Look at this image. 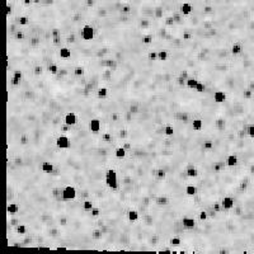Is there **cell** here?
I'll list each match as a JSON object with an SVG mask.
<instances>
[{
	"label": "cell",
	"mask_w": 254,
	"mask_h": 254,
	"mask_svg": "<svg viewBox=\"0 0 254 254\" xmlns=\"http://www.w3.org/2000/svg\"><path fill=\"white\" fill-rule=\"evenodd\" d=\"M226 126H228V122H226V119L224 117H220L215 121V127L217 131H225Z\"/></svg>",
	"instance_id": "obj_10"
},
{
	"label": "cell",
	"mask_w": 254,
	"mask_h": 254,
	"mask_svg": "<svg viewBox=\"0 0 254 254\" xmlns=\"http://www.w3.org/2000/svg\"><path fill=\"white\" fill-rule=\"evenodd\" d=\"M205 89H206V85H205L203 83H201V82H198V84H197V86H196V90H197L198 93H203Z\"/></svg>",
	"instance_id": "obj_30"
},
{
	"label": "cell",
	"mask_w": 254,
	"mask_h": 254,
	"mask_svg": "<svg viewBox=\"0 0 254 254\" xmlns=\"http://www.w3.org/2000/svg\"><path fill=\"white\" fill-rule=\"evenodd\" d=\"M226 165L229 166V168H235V166L239 165V156L236 154H229L228 156H226Z\"/></svg>",
	"instance_id": "obj_4"
},
{
	"label": "cell",
	"mask_w": 254,
	"mask_h": 254,
	"mask_svg": "<svg viewBox=\"0 0 254 254\" xmlns=\"http://www.w3.org/2000/svg\"><path fill=\"white\" fill-rule=\"evenodd\" d=\"M244 51V47H243V43L242 42H234L232 46H231V55L232 56H239L242 55V52Z\"/></svg>",
	"instance_id": "obj_7"
},
{
	"label": "cell",
	"mask_w": 254,
	"mask_h": 254,
	"mask_svg": "<svg viewBox=\"0 0 254 254\" xmlns=\"http://www.w3.org/2000/svg\"><path fill=\"white\" fill-rule=\"evenodd\" d=\"M32 2H35V3H38V2H39V0H32Z\"/></svg>",
	"instance_id": "obj_50"
},
{
	"label": "cell",
	"mask_w": 254,
	"mask_h": 254,
	"mask_svg": "<svg viewBox=\"0 0 254 254\" xmlns=\"http://www.w3.org/2000/svg\"><path fill=\"white\" fill-rule=\"evenodd\" d=\"M156 203H158V205H168V198L160 196V197L156 198Z\"/></svg>",
	"instance_id": "obj_28"
},
{
	"label": "cell",
	"mask_w": 254,
	"mask_h": 254,
	"mask_svg": "<svg viewBox=\"0 0 254 254\" xmlns=\"http://www.w3.org/2000/svg\"><path fill=\"white\" fill-rule=\"evenodd\" d=\"M64 121L65 123L68 125V126H74L76 123V115L74 112H69V113H66V116L64 118Z\"/></svg>",
	"instance_id": "obj_9"
},
{
	"label": "cell",
	"mask_w": 254,
	"mask_h": 254,
	"mask_svg": "<svg viewBox=\"0 0 254 254\" xmlns=\"http://www.w3.org/2000/svg\"><path fill=\"white\" fill-rule=\"evenodd\" d=\"M90 211H92V215L94 216V217L99 216V210H98V209H94V207H93V209H92Z\"/></svg>",
	"instance_id": "obj_41"
},
{
	"label": "cell",
	"mask_w": 254,
	"mask_h": 254,
	"mask_svg": "<svg viewBox=\"0 0 254 254\" xmlns=\"http://www.w3.org/2000/svg\"><path fill=\"white\" fill-rule=\"evenodd\" d=\"M185 174H187V177H189V178H195V177L198 175V172L196 169V166H189V168L187 169Z\"/></svg>",
	"instance_id": "obj_14"
},
{
	"label": "cell",
	"mask_w": 254,
	"mask_h": 254,
	"mask_svg": "<svg viewBox=\"0 0 254 254\" xmlns=\"http://www.w3.org/2000/svg\"><path fill=\"white\" fill-rule=\"evenodd\" d=\"M93 37H94V29L90 25H85L83 28V39L90 41V39H93Z\"/></svg>",
	"instance_id": "obj_8"
},
{
	"label": "cell",
	"mask_w": 254,
	"mask_h": 254,
	"mask_svg": "<svg viewBox=\"0 0 254 254\" xmlns=\"http://www.w3.org/2000/svg\"><path fill=\"white\" fill-rule=\"evenodd\" d=\"M42 72V66H37V68L35 69V74L36 75H39Z\"/></svg>",
	"instance_id": "obj_43"
},
{
	"label": "cell",
	"mask_w": 254,
	"mask_h": 254,
	"mask_svg": "<svg viewBox=\"0 0 254 254\" xmlns=\"http://www.w3.org/2000/svg\"><path fill=\"white\" fill-rule=\"evenodd\" d=\"M105 183L111 189H117L118 188V180H117V173L115 170L109 169L105 173Z\"/></svg>",
	"instance_id": "obj_1"
},
{
	"label": "cell",
	"mask_w": 254,
	"mask_h": 254,
	"mask_svg": "<svg viewBox=\"0 0 254 254\" xmlns=\"http://www.w3.org/2000/svg\"><path fill=\"white\" fill-rule=\"evenodd\" d=\"M21 79H22V72L21 71H15L14 72V76L12 78V84L13 85H18L19 82H21Z\"/></svg>",
	"instance_id": "obj_15"
},
{
	"label": "cell",
	"mask_w": 254,
	"mask_h": 254,
	"mask_svg": "<svg viewBox=\"0 0 254 254\" xmlns=\"http://www.w3.org/2000/svg\"><path fill=\"white\" fill-rule=\"evenodd\" d=\"M221 205L224 207V210L231 211L234 209V206H235V198H234L232 196H225L221 199Z\"/></svg>",
	"instance_id": "obj_3"
},
{
	"label": "cell",
	"mask_w": 254,
	"mask_h": 254,
	"mask_svg": "<svg viewBox=\"0 0 254 254\" xmlns=\"http://www.w3.org/2000/svg\"><path fill=\"white\" fill-rule=\"evenodd\" d=\"M42 170L45 172V173H51L52 170H53V165L51 164V163H43L42 164Z\"/></svg>",
	"instance_id": "obj_22"
},
{
	"label": "cell",
	"mask_w": 254,
	"mask_h": 254,
	"mask_svg": "<svg viewBox=\"0 0 254 254\" xmlns=\"http://www.w3.org/2000/svg\"><path fill=\"white\" fill-rule=\"evenodd\" d=\"M19 22H21V24H27L28 23V19H27L25 17H22L21 19H19Z\"/></svg>",
	"instance_id": "obj_44"
},
{
	"label": "cell",
	"mask_w": 254,
	"mask_h": 254,
	"mask_svg": "<svg viewBox=\"0 0 254 254\" xmlns=\"http://www.w3.org/2000/svg\"><path fill=\"white\" fill-rule=\"evenodd\" d=\"M137 219H139V213L136 211H130L129 212V220L130 221H136Z\"/></svg>",
	"instance_id": "obj_25"
},
{
	"label": "cell",
	"mask_w": 254,
	"mask_h": 254,
	"mask_svg": "<svg viewBox=\"0 0 254 254\" xmlns=\"http://www.w3.org/2000/svg\"><path fill=\"white\" fill-rule=\"evenodd\" d=\"M185 84H187V86H188L189 89H196V86H197V84H198V80L193 79V78H191V79H187Z\"/></svg>",
	"instance_id": "obj_16"
},
{
	"label": "cell",
	"mask_w": 254,
	"mask_h": 254,
	"mask_svg": "<svg viewBox=\"0 0 254 254\" xmlns=\"http://www.w3.org/2000/svg\"><path fill=\"white\" fill-rule=\"evenodd\" d=\"M17 38H23V33L22 32H17Z\"/></svg>",
	"instance_id": "obj_46"
},
{
	"label": "cell",
	"mask_w": 254,
	"mask_h": 254,
	"mask_svg": "<svg viewBox=\"0 0 254 254\" xmlns=\"http://www.w3.org/2000/svg\"><path fill=\"white\" fill-rule=\"evenodd\" d=\"M83 209H84L85 211H90V210L93 209V203H92L90 201H85V202L83 203Z\"/></svg>",
	"instance_id": "obj_31"
},
{
	"label": "cell",
	"mask_w": 254,
	"mask_h": 254,
	"mask_svg": "<svg viewBox=\"0 0 254 254\" xmlns=\"http://www.w3.org/2000/svg\"><path fill=\"white\" fill-rule=\"evenodd\" d=\"M48 71L51 72V74H56V72H57V66L56 65H50L48 66Z\"/></svg>",
	"instance_id": "obj_34"
},
{
	"label": "cell",
	"mask_w": 254,
	"mask_h": 254,
	"mask_svg": "<svg viewBox=\"0 0 254 254\" xmlns=\"http://www.w3.org/2000/svg\"><path fill=\"white\" fill-rule=\"evenodd\" d=\"M89 129L93 132H98L101 130V121L99 119H92V121H89Z\"/></svg>",
	"instance_id": "obj_12"
},
{
	"label": "cell",
	"mask_w": 254,
	"mask_h": 254,
	"mask_svg": "<svg viewBox=\"0 0 254 254\" xmlns=\"http://www.w3.org/2000/svg\"><path fill=\"white\" fill-rule=\"evenodd\" d=\"M151 41H152V37H151V36H145V37L142 38V42L146 43V45H149Z\"/></svg>",
	"instance_id": "obj_38"
},
{
	"label": "cell",
	"mask_w": 254,
	"mask_h": 254,
	"mask_svg": "<svg viewBox=\"0 0 254 254\" xmlns=\"http://www.w3.org/2000/svg\"><path fill=\"white\" fill-rule=\"evenodd\" d=\"M226 98H228V94H226V92H224V90H216L213 93V101L217 104L224 103L226 101Z\"/></svg>",
	"instance_id": "obj_5"
},
{
	"label": "cell",
	"mask_w": 254,
	"mask_h": 254,
	"mask_svg": "<svg viewBox=\"0 0 254 254\" xmlns=\"http://www.w3.org/2000/svg\"><path fill=\"white\" fill-rule=\"evenodd\" d=\"M156 17H162V12H160V10L156 12Z\"/></svg>",
	"instance_id": "obj_47"
},
{
	"label": "cell",
	"mask_w": 254,
	"mask_h": 254,
	"mask_svg": "<svg viewBox=\"0 0 254 254\" xmlns=\"http://www.w3.org/2000/svg\"><path fill=\"white\" fill-rule=\"evenodd\" d=\"M17 232H19V234H24V232H25V226H24V225H18V226H17Z\"/></svg>",
	"instance_id": "obj_35"
},
{
	"label": "cell",
	"mask_w": 254,
	"mask_h": 254,
	"mask_svg": "<svg viewBox=\"0 0 254 254\" xmlns=\"http://www.w3.org/2000/svg\"><path fill=\"white\" fill-rule=\"evenodd\" d=\"M125 156H126V149H125V148H118V149L116 150V158L122 159V158H125Z\"/></svg>",
	"instance_id": "obj_23"
},
{
	"label": "cell",
	"mask_w": 254,
	"mask_h": 254,
	"mask_svg": "<svg viewBox=\"0 0 254 254\" xmlns=\"http://www.w3.org/2000/svg\"><path fill=\"white\" fill-rule=\"evenodd\" d=\"M149 58H150V60H152V61H154V60L156 58V53H155V52H150V55H149Z\"/></svg>",
	"instance_id": "obj_45"
},
{
	"label": "cell",
	"mask_w": 254,
	"mask_h": 254,
	"mask_svg": "<svg viewBox=\"0 0 254 254\" xmlns=\"http://www.w3.org/2000/svg\"><path fill=\"white\" fill-rule=\"evenodd\" d=\"M202 127H203V121H202V119H195V121H193V130L199 131Z\"/></svg>",
	"instance_id": "obj_19"
},
{
	"label": "cell",
	"mask_w": 254,
	"mask_h": 254,
	"mask_svg": "<svg viewBox=\"0 0 254 254\" xmlns=\"http://www.w3.org/2000/svg\"><path fill=\"white\" fill-rule=\"evenodd\" d=\"M101 235H102V234H101V231H99V230H95L94 232H93V238H94V239H99V238H101Z\"/></svg>",
	"instance_id": "obj_42"
},
{
	"label": "cell",
	"mask_w": 254,
	"mask_h": 254,
	"mask_svg": "<svg viewBox=\"0 0 254 254\" xmlns=\"http://www.w3.org/2000/svg\"><path fill=\"white\" fill-rule=\"evenodd\" d=\"M185 82H187L185 78H183V76H179V78H178V84H179L180 86H183V85L185 84Z\"/></svg>",
	"instance_id": "obj_40"
},
{
	"label": "cell",
	"mask_w": 254,
	"mask_h": 254,
	"mask_svg": "<svg viewBox=\"0 0 254 254\" xmlns=\"http://www.w3.org/2000/svg\"><path fill=\"white\" fill-rule=\"evenodd\" d=\"M185 193L188 196H195L196 193H197V188L195 185H192V184H189V185H187L185 187Z\"/></svg>",
	"instance_id": "obj_17"
},
{
	"label": "cell",
	"mask_w": 254,
	"mask_h": 254,
	"mask_svg": "<svg viewBox=\"0 0 254 254\" xmlns=\"http://www.w3.org/2000/svg\"><path fill=\"white\" fill-rule=\"evenodd\" d=\"M107 94H108V90L105 88H99L98 89V98H105Z\"/></svg>",
	"instance_id": "obj_26"
},
{
	"label": "cell",
	"mask_w": 254,
	"mask_h": 254,
	"mask_svg": "<svg viewBox=\"0 0 254 254\" xmlns=\"http://www.w3.org/2000/svg\"><path fill=\"white\" fill-rule=\"evenodd\" d=\"M76 197V189L72 185H68L65 187L62 191V198L66 201H70V199H74Z\"/></svg>",
	"instance_id": "obj_2"
},
{
	"label": "cell",
	"mask_w": 254,
	"mask_h": 254,
	"mask_svg": "<svg viewBox=\"0 0 254 254\" xmlns=\"http://www.w3.org/2000/svg\"><path fill=\"white\" fill-rule=\"evenodd\" d=\"M248 136H249L252 140H254V123H250V125L248 126Z\"/></svg>",
	"instance_id": "obj_27"
},
{
	"label": "cell",
	"mask_w": 254,
	"mask_h": 254,
	"mask_svg": "<svg viewBox=\"0 0 254 254\" xmlns=\"http://www.w3.org/2000/svg\"><path fill=\"white\" fill-rule=\"evenodd\" d=\"M8 212L9 213H17L18 212V206L15 205V203H9V206H8Z\"/></svg>",
	"instance_id": "obj_24"
},
{
	"label": "cell",
	"mask_w": 254,
	"mask_h": 254,
	"mask_svg": "<svg viewBox=\"0 0 254 254\" xmlns=\"http://www.w3.org/2000/svg\"><path fill=\"white\" fill-rule=\"evenodd\" d=\"M180 12L183 13V14H189V13L192 12V6L189 4H183L182 6H180Z\"/></svg>",
	"instance_id": "obj_21"
},
{
	"label": "cell",
	"mask_w": 254,
	"mask_h": 254,
	"mask_svg": "<svg viewBox=\"0 0 254 254\" xmlns=\"http://www.w3.org/2000/svg\"><path fill=\"white\" fill-rule=\"evenodd\" d=\"M207 217H209V213H207L206 211H202L201 213H199V220H202V221L207 220Z\"/></svg>",
	"instance_id": "obj_36"
},
{
	"label": "cell",
	"mask_w": 254,
	"mask_h": 254,
	"mask_svg": "<svg viewBox=\"0 0 254 254\" xmlns=\"http://www.w3.org/2000/svg\"><path fill=\"white\" fill-rule=\"evenodd\" d=\"M60 56L62 58H69V57H71V51L69 48H61L60 50Z\"/></svg>",
	"instance_id": "obj_20"
},
{
	"label": "cell",
	"mask_w": 254,
	"mask_h": 254,
	"mask_svg": "<svg viewBox=\"0 0 254 254\" xmlns=\"http://www.w3.org/2000/svg\"><path fill=\"white\" fill-rule=\"evenodd\" d=\"M170 244H172V245H174V246H178V245L180 244V240H179L178 238H173V239L170 240Z\"/></svg>",
	"instance_id": "obj_37"
},
{
	"label": "cell",
	"mask_w": 254,
	"mask_h": 254,
	"mask_svg": "<svg viewBox=\"0 0 254 254\" xmlns=\"http://www.w3.org/2000/svg\"><path fill=\"white\" fill-rule=\"evenodd\" d=\"M84 74V69L83 68H76L75 69V75L79 76V75H83Z\"/></svg>",
	"instance_id": "obj_39"
},
{
	"label": "cell",
	"mask_w": 254,
	"mask_h": 254,
	"mask_svg": "<svg viewBox=\"0 0 254 254\" xmlns=\"http://www.w3.org/2000/svg\"><path fill=\"white\" fill-rule=\"evenodd\" d=\"M196 225L195 219H191V217H184L183 219V226L185 229H193Z\"/></svg>",
	"instance_id": "obj_13"
},
{
	"label": "cell",
	"mask_w": 254,
	"mask_h": 254,
	"mask_svg": "<svg viewBox=\"0 0 254 254\" xmlns=\"http://www.w3.org/2000/svg\"><path fill=\"white\" fill-rule=\"evenodd\" d=\"M164 132H165V135L166 136H172L173 135V132H174V130H173V127L172 126H165V130H164Z\"/></svg>",
	"instance_id": "obj_32"
},
{
	"label": "cell",
	"mask_w": 254,
	"mask_h": 254,
	"mask_svg": "<svg viewBox=\"0 0 254 254\" xmlns=\"http://www.w3.org/2000/svg\"><path fill=\"white\" fill-rule=\"evenodd\" d=\"M56 145L60 149H69L70 148V140L68 136H60L56 141Z\"/></svg>",
	"instance_id": "obj_6"
},
{
	"label": "cell",
	"mask_w": 254,
	"mask_h": 254,
	"mask_svg": "<svg viewBox=\"0 0 254 254\" xmlns=\"http://www.w3.org/2000/svg\"><path fill=\"white\" fill-rule=\"evenodd\" d=\"M213 148H215V146H213V141H211V140H206L203 142V149L206 151H212Z\"/></svg>",
	"instance_id": "obj_18"
},
{
	"label": "cell",
	"mask_w": 254,
	"mask_h": 254,
	"mask_svg": "<svg viewBox=\"0 0 254 254\" xmlns=\"http://www.w3.org/2000/svg\"><path fill=\"white\" fill-rule=\"evenodd\" d=\"M242 97L244 98V101H252L254 98V92L249 88H244L242 92Z\"/></svg>",
	"instance_id": "obj_11"
},
{
	"label": "cell",
	"mask_w": 254,
	"mask_h": 254,
	"mask_svg": "<svg viewBox=\"0 0 254 254\" xmlns=\"http://www.w3.org/2000/svg\"><path fill=\"white\" fill-rule=\"evenodd\" d=\"M93 4V0H88V5H92Z\"/></svg>",
	"instance_id": "obj_49"
},
{
	"label": "cell",
	"mask_w": 254,
	"mask_h": 254,
	"mask_svg": "<svg viewBox=\"0 0 254 254\" xmlns=\"http://www.w3.org/2000/svg\"><path fill=\"white\" fill-rule=\"evenodd\" d=\"M158 57H159V60H162V61H165L166 57H168V52H166V51H160L158 53Z\"/></svg>",
	"instance_id": "obj_29"
},
{
	"label": "cell",
	"mask_w": 254,
	"mask_h": 254,
	"mask_svg": "<svg viewBox=\"0 0 254 254\" xmlns=\"http://www.w3.org/2000/svg\"><path fill=\"white\" fill-rule=\"evenodd\" d=\"M31 2H32V0H24V3H25L27 5H28V4H31Z\"/></svg>",
	"instance_id": "obj_48"
},
{
	"label": "cell",
	"mask_w": 254,
	"mask_h": 254,
	"mask_svg": "<svg viewBox=\"0 0 254 254\" xmlns=\"http://www.w3.org/2000/svg\"><path fill=\"white\" fill-rule=\"evenodd\" d=\"M156 175H158L159 179L165 178V170H164V169H159V170L156 172Z\"/></svg>",
	"instance_id": "obj_33"
}]
</instances>
